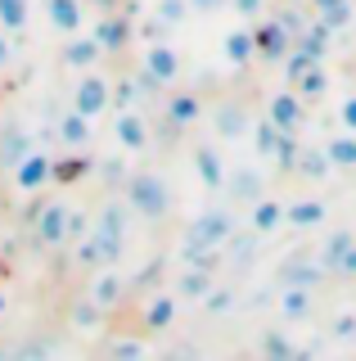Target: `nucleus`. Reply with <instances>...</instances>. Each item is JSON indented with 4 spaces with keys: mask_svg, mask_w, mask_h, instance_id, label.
<instances>
[{
    "mask_svg": "<svg viewBox=\"0 0 356 361\" xmlns=\"http://www.w3.org/2000/svg\"><path fill=\"white\" fill-rule=\"evenodd\" d=\"M352 5H356V0H352Z\"/></svg>",
    "mask_w": 356,
    "mask_h": 361,
    "instance_id": "nucleus-51",
    "label": "nucleus"
},
{
    "mask_svg": "<svg viewBox=\"0 0 356 361\" xmlns=\"http://www.w3.org/2000/svg\"><path fill=\"white\" fill-rule=\"evenodd\" d=\"M95 41L104 45V54L122 50V45L131 41V18H122V14H104V18L95 23Z\"/></svg>",
    "mask_w": 356,
    "mask_h": 361,
    "instance_id": "nucleus-19",
    "label": "nucleus"
},
{
    "mask_svg": "<svg viewBox=\"0 0 356 361\" xmlns=\"http://www.w3.org/2000/svg\"><path fill=\"white\" fill-rule=\"evenodd\" d=\"M333 276H356V244L338 257V262H333Z\"/></svg>",
    "mask_w": 356,
    "mask_h": 361,
    "instance_id": "nucleus-43",
    "label": "nucleus"
},
{
    "mask_svg": "<svg viewBox=\"0 0 356 361\" xmlns=\"http://www.w3.org/2000/svg\"><path fill=\"white\" fill-rule=\"evenodd\" d=\"M153 90H158V82H149V73H131L113 86V109H144Z\"/></svg>",
    "mask_w": 356,
    "mask_h": 361,
    "instance_id": "nucleus-13",
    "label": "nucleus"
},
{
    "mask_svg": "<svg viewBox=\"0 0 356 361\" xmlns=\"http://www.w3.org/2000/svg\"><path fill=\"white\" fill-rule=\"evenodd\" d=\"M91 298H95L104 312H108V307H117V302L127 298V280H122L113 267H104V271L95 276V285H91Z\"/></svg>",
    "mask_w": 356,
    "mask_h": 361,
    "instance_id": "nucleus-21",
    "label": "nucleus"
},
{
    "mask_svg": "<svg viewBox=\"0 0 356 361\" xmlns=\"http://www.w3.org/2000/svg\"><path fill=\"white\" fill-rule=\"evenodd\" d=\"M230 9H235L239 18H258L262 9H266V0H230Z\"/></svg>",
    "mask_w": 356,
    "mask_h": 361,
    "instance_id": "nucleus-42",
    "label": "nucleus"
},
{
    "mask_svg": "<svg viewBox=\"0 0 356 361\" xmlns=\"http://www.w3.org/2000/svg\"><path fill=\"white\" fill-rule=\"evenodd\" d=\"M54 180V158L50 154H41V149H32L23 163L14 167V185L23 190V195H37L41 185H50Z\"/></svg>",
    "mask_w": 356,
    "mask_h": 361,
    "instance_id": "nucleus-5",
    "label": "nucleus"
},
{
    "mask_svg": "<svg viewBox=\"0 0 356 361\" xmlns=\"http://www.w3.org/2000/svg\"><path fill=\"white\" fill-rule=\"evenodd\" d=\"M127 203L136 217L163 221L172 212V190H167V180L158 172H136V176H127Z\"/></svg>",
    "mask_w": 356,
    "mask_h": 361,
    "instance_id": "nucleus-1",
    "label": "nucleus"
},
{
    "mask_svg": "<svg viewBox=\"0 0 356 361\" xmlns=\"http://www.w3.org/2000/svg\"><path fill=\"white\" fill-rule=\"evenodd\" d=\"M303 109H307V99L298 95V90H280V95L271 99V109H266V118H271L275 127H284V131H298V122H303Z\"/></svg>",
    "mask_w": 356,
    "mask_h": 361,
    "instance_id": "nucleus-14",
    "label": "nucleus"
},
{
    "mask_svg": "<svg viewBox=\"0 0 356 361\" xmlns=\"http://www.w3.org/2000/svg\"><path fill=\"white\" fill-rule=\"evenodd\" d=\"M316 14L325 18V23H329L333 32H343V27H348V23H352L356 5H352V0H329V5H320V9H316Z\"/></svg>",
    "mask_w": 356,
    "mask_h": 361,
    "instance_id": "nucleus-34",
    "label": "nucleus"
},
{
    "mask_svg": "<svg viewBox=\"0 0 356 361\" xmlns=\"http://www.w3.org/2000/svg\"><path fill=\"white\" fill-rule=\"evenodd\" d=\"M280 312L288 316V321H307V316H311V289H303V285H284V293H280Z\"/></svg>",
    "mask_w": 356,
    "mask_h": 361,
    "instance_id": "nucleus-29",
    "label": "nucleus"
},
{
    "mask_svg": "<svg viewBox=\"0 0 356 361\" xmlns=\"http://www.w3.org/2000/svg\"><path fill=\"white\" fill-rule=\"evenodd\" d=\"M203 307H208V312H226V307H230V293H226V289H221V293H208Z\"/></svg>",
    "mask_w": 356,
    "mask_h": 361,
    "instance_id": "nucleus-44",
    "label": "nucleus"
},
{
    "mask_svg": "<svg viewBox=\"0 0 356 361\" xmlns=\"http://www.w3.org/2000/svg\"><path fill=\"white\" fill-rule=\"evenodd\" d=\"M172 321H176V293H153L144 302V325L149 330H167Z\"/></svg>",
    "mask_w": 356,
    "mask_h": 361,
    "instance_id": "nucleus-27",
    "label": "nucleus"
},
{
    "mask_svg": "<svg viewBox=\"0 0 356 361\" xmlns=\"http://www.w3.org/2000/svg\"><path fill=\"white\" fill-rule=\"evenodd\" d=\"M230 195V203H258L266 195V176L258 172V167H239V172L226 176V185H221Z\"/></svg>",
    "mask_w": 356,
    "mask_h": 361,
    "instance_id": "nucleus-10",
    "label": "nucleus"
},
{
    "mask_svg": "<svg viewBox=\"0 0 356 361\" xmlns=\"http://www.w3.org/2000/svg\"><path fill=\"white\" fill-rule=\"evenodd\" d=\"M9 59H14V45H9L5 27H0V68H9Z\"/></svg>",
    "mask_w": 356,
    "mask_h": 361,
    "instance_id": "nucleus-47",
    "label": "nucleus"
},
{
    "mask_svg": "<svg viewBox=\"0 0 356 361\" xmlns=\"http://www.w3.org/2000/svg\"><path fill=\"white\" fill-rule=\"evenodd\" d=\"M0 325H5V316H0Z\"/></svg>",
    "mask_w": 356,
    "mask_h": 361,
    "instance_id": "nucleus-49",
    "label": "nucleus"
},
{
    "mask_svg": "<svg viewBox=\"0 0 356 361\" xmlns=\"http://www.w3.org/2000/svg\"><path fill=\"white\" fill-rule=\"evenodd\" d=\"M262 353L266 357H298V348L288 343V338H280V334H266L262 338Z\"/></svg>",
    "mask_w": 356,
    "mask_h": 361,
    "instance_id": "nucleus-40",
    "label": "nucleus"
},
{
    "mask_svg": "<svg viewBox=\"0 0 356 361\" xmlns=\"http://www.w3.org/2000/svg\"><path fill=\"white\" fill-rule=\"evenodd\" d=\"M190 240H198V244H212V248H226V240L235 235V212L230 208H203L198 217L190 221Z\"/></svg>",
    "mask_w": 356,
    "mask_h": 361,
    "instance_id": "nucleus-3",
    "label": "nucleus"
},
{
    "mask_svg": "<svg viewBox=\"0 0 356 361\" xmlns=\"http://www.w3.org/2000/svg\"><path fill=\"white\" fill-rule=\"evenodd\" d=\"M127 217H136V212H131V203H127V199H108L104 208H99L95 231H104V235H122V240H127Z\"/></svg>",
    "mask_w": 356,
    "mask_h": 361,
    "instance_id": "nucleus-25",
    "label": "nucleus"
},
{
    "mask_svg": "<svg viewBox=\"0 0 356 361\" xmlns=\"http://www.w3.org/2000/svg\"><path fill=\"white\" fill-rule=\"evenodd\" d=\"M113 135H117V145L122 149H144V145H149V118H144L140 109H117V118H113Z\"/></svg>",
    "mask_w": 356,
    "mask_h": 361,
    "instance_id": "nucleus-6",
    "label": "nucleus"
},
{
    "mask_svg": "<svg viewBox=\"0 0 356 361\" xmlns=\"http://www.w3.org/2000/svg\"><path fill=\"white\" fill-rule=\"evenodd\" d=\"M230 0H190V9H198V14H217V9H226Z\"/></svg>",
    "mask_w": 356,
    "mask_h": 361,
    "instance_id": "nucleus-46",
    "label": "nucleus"
},
{
    "mask_svg": "<svg viewBox=\"0 0 356 361\" xmlns=\"http://www.w3.org/2000/svg\"><path fill=\"white\" fill-rule=\"evenodd\" d=\"M325 262L320 257H307V253H293V257H284L280 262V280L284 285H303V289H316L320 280H325Z\"/></svg>",
    "mask_w": 356,
    "mask_h": 361,
    "instance_id": "nucleus-7",
    "label": "nucleus"
},
{
    "mask_svg": "<svg viewBox=\"0 0 356 361\" xmlns=\"http://www.w3.org/2000/svg\"><path fill=\"white\" fill-rule=\"evenodd\" d=\"M293 90H298V95H303V99H320V95H325V90H329V73H325V63L307 68V73H303V77H298V82H293Z\"/></svg>",
    "mask_w": 356,
    "mask_h": 361,
    "instance_id": "nucleus-33",
    "label": "nucleus"
},
{
    "mask_svg": "<svg viewBox=\"0 0 356 361\" xmlns=\"http://www.w3.org/2000/svg\"><path fill=\"white\" fill-rule=\"evenodd\" d=\"M329 154H325V145L320 149H298V158H293V172L298 176H325L329 172Z\"/></svg>",
    "mask_w": 356,
    "mask_h": 361,
    "instance_id": "nucleus-32",
    "label": "nucleus"
},
{
    "mask_svg": "<svg viewBox=\"0 0 356 361\" xmlns=\"http://www.w3.org/2000/svg\"><path fill=\"white\" fill-rule=\"evenodd\" d=\"M59 59H63V68H77V73H86V68H95L99 59H104V45H99L95 37H82V32H72Z\"/></svg>",
    "mask_w": 356,
    "mask_h": 361,
    "instance_id": "nucleus-11",
    "label": "nucleus"
},
{
    "mask_svg": "<svg viewBox=\"0 0 356 361\" xmlns=\"http://www.w3.org/2000/svg\"><path fill=\"white\" fill-rule=\"evenodd\" d=\"M108 104H113V86H108V77L95 73V68H86V73L77 77V86H72V109H82L86 118H99Z\"/></svg>",
    "mask_w": 356,
    "mask_h": 361,
    "instance_id": "nucleus-2",
    "label": "nucleus"
},
{
    "mask_svg": "<svg viewBox=\"0 0 356 361\" xmlns=\"http://www.w3.org/2000/svg\"><path fill=\"white\" fill-rule=\"evenodd\" d=\"M352 244H356V235H352V231H333L329 240H325V248H320V262H325V267L333 271V262H338V257L348 253Z\"/></svg>",
    "mask_w": 356,
    "mask_h": 361,
    "instance_id": "nucleus-36",
    "label": "nucleus"
},
{
    "mask_svg": "<svg viewBox=\"0 0 356 361\" xmlns=\"http://www.w3.org/2000/svg\"><path fill=\"white\" fill-rule=\"evenodd\" d=\"M46 18L54 23V32L72 37V32H82V23H86V5L82 0H46Z\"/></svg>",
    "mask_w": 356,
    "mask_h": 361,
    "instance_id": "nucleus-15",
    "label": "nucleus"
},
{
    "mask_svg": "<svg viewBox=\"0 0 356 361\" xmlns=\"http://www.w3.org/2000/svg\"><path fill=\"white\" fill-rule=\"evenodd\" d=\"M37 244H46V248H59L63 240H68V208L63 203H46V208L37 212Z\"/></svg>",
    "mask_w": 356,
    "mask_h": 361,
    "instance_id": "nucleus-8",
    "label": "nucleus"
},
{
    "mask_svg": "<svg viewBox=\"0 0 356 361\" xmlns=\"http://www.w3.org/2000/svg\"><path fill=\"white\" fill-rule=\"evenodd\" d=\"M0 172H5V167H0Z\"/></svg>",
    "mask_w": 356,
    "mask_h": 361,
    "instance_id": "nucleus-50",
    "label": "nucleus"
},
{
    "mask_svg": "<svg viewBox=\"0 0 356 361\" xmlns=\"http://www.w3.org/2000/svg\"><path fill=\"white\" fill-rule=\"evenodd\" d=\"M99 316H104V307H99L95 298H86V302H72V321L82 325V330H95V325H99Z\"/></svg>",
    "mask_w": 356,
    "mask_h": 361,
    "instance_id": "nucleus-39",
    "label": "nucleus"
},
{
    "mask_svg": "<svg viewBox=\"0 0 356 361\" xmlns=\"http://www.w3.org/2000/svg\"><path fill=\"white\" fill-rule=\"evenodd\" d=\"M325 217H329V208L320 199H293V203H284V221L288 226H303V231H307V226H320Z\"/></svg>",
    "mask_w": 356,
    "mask_h": 361,
    "instance_id": "nucleus-24",
    "label": "nucleus"
},
{
    "mask_svg": "<svg viewBox=\"0 0 356 361\" xmlns=\"http://www.w3.org/2000/svg\"><path fill=\"white\" fill-rule=\"evenodd\" d=\"M221 54H226L230 68H248L258 59V41H253V27H235L226 32V41H221Z\"/></svg>",
    "mask_w": 356,
    "mask_h": 361,
    "instance_id": "nucleus-16",
    "label": "nucleus"
},
{
    "mask_svg": "<svg viewBox=\"0 0 356 361\" xmlns=\"http://www.w3.org/2000/svg\"><path fill=\"white\" fill-rule=\"evenodd\" d=\"M95 226H91V217L86 212H77V208H68V240H86Z\"/></svg>",
    "mask_w": 356,
    "mask_h": 361,
    "instance_id": "nucleus-41",
    "label": "nucleus"
},
{
    "mask_svg": "<svg viewBox=\"0 0 356 361\" xmlns=\"http://www.w3.org/2000/svg\"><path fill=\"white\" fill-rule=\"evenodd\" d=\"M153 14H158L167 27H181L190 18V0H153Z\"/></svg>",
    "mask_w": 356,
    "mask_h": 361,
    "instance_id": "nucleus-38",
    "label": "nucleus"
},
{
    "mask_svg": "<svg viewBox=\"0 0 356 361\" xmlns=\"http://www.w3.org/2000/svg\"><path fill=\"white\" fill-rule=\"evenodd\" d=\"M86 172H91V163L82 158V149H68L63 158H54V180H59V185H72V180H82Z\"/></svg>",
    "mask_w": 356,
    "mask_h": 361,
    "instance_id": "nucleus-30",
    "label": "nucleus"
},
{
    "mask_svg": "<svg viewBox=\"0 0 356 361\" xmlns=\"http://www.w3.org/2000/svg\"><path fill=\"white\" fill-rule=\"evenodd\" d=\"M0 27L23 32L27 27V0H0Z\"/></svg>",
    "mask_w": 356,
    "mask_h": 361,
    "instance_id": "nucleus-35",
    "label": "nucleus"
},
{
    "mask_svg": "<svg viewBox=\"0 0 356 361\" xmlns=\"http://www.w3.org/2000/svg\"><path fill=\"white\" fill-rule=\"evenodd\" d=\"M288 135H293V131H284V127H275L271 118H262L258 127H253V145H258V154H262V158H275Z\"/></svg>",
    "mask_w": 356,
    "mask_h": 361,
    "instance_id": "nucleus-28",
    "label": "nucleus"
},
{
    "mask_svg": "<svg viewBox=\"0 0 356 361\" xmlns=\"http://www.w3.org/2000/svg\"><path fill=\"white\" fill-rule=\"evenodd\" d=\"M140 73H149V82H158V86H172L176 77H181V54H176L167 41H153L149 50H144V68H140Z\"/></svg>",
    "mask_w": 356,
    "mask_h": 361,
    "instance_id": "nucleus-4",
    "label": "nucleus"
},
{
    "mask_svg": "<svg viewBox=\"0 0 356 361\" xmlns=\"http://www.w3.org/2000/svg\"><path fill=\"white\" fill-rule=\"evenodd\" d=\"M258 240H262V235L248 226V235H230L226 248H230V257H235L239 267H248V262H253V248H258Z\"/></svg>",
    "mask_w": 356,
    "mask_h": 361,
    "instance_id": "nucleus-37",
    "label": "nucleus"
},
{
    "mask_svg": "<svg viewBox=\"0 0 356 361\" xmlns=\"http://www.w3.org/2000/svg\"><path fill=\"white\" fill-rule=\"evenodd\" d=\"M194 172H198V180H203L208 190H221L226 185V163H221V149L217 145H198L194 149Z\"/></svg>",
    "mask_w": 356,
    "mask_h": 361,
    "instance_id": "nucleus-17",
    "label": "nucleus"
},
{
    "mask_svg": "<svg viewBox=\"0 0 356 361\" xmlns=\"http://www.w3.org/2000/svg\"><path fill=\"white\" fill-rule=\"evenodd\" d=\"M325 154H329L333 167H356V131L343 127V135H333V140L325 145Z\"/></svg>",
    "mask_w": 356,
    "mask_h": 361,
    "instance_id": "nucleus-31",
    "label": "nucleus"
},
{
    "mask_svg": "<svg viewBox=\"0 0 356 361\" xmlns=\"http://www.w3.org/2000/svg\"><path fill=\"white\" fill-rule=\"evenodd\" d=\"M212 127L226 135V140H239V135H248L253 118H248V109H243L239 99H221V104L212 109Z\"/></svg>",
    "mask_w": 356,
    "mask_h": 361,
    "instance_id": "nucleus-12",
    "label": "nucleus"
},
{
    "mask_svg": "<svg viewBox=\"0 0 356 361\" xmlns=\"http://www.w3.org/2000/svg\"><path fill=\"white\" fill-rule=\"evenodd\" d=\"M253 41H258V59H288V50H293V37L280 18L253 27Z\"/></svg>",
    "mask_w": 356,
    "mask_h": 361,
    "instance_id": "nucleus-9",
    "label": "nucleus"
},
{
    "mask_svg": "<svg viewBox=\"0 0 356 361\" xmlns=\"http://www.w3.org/2000/svg\"><path fill=\"white\" fill-rule=\"evenodd\" d=\"M338 122H343V127H348V131H356V95H352L348 104L338 109Z\"/></svg>",
    "mask_w": 356,
    "mask_h": 361,
    "instance_id": "nucleus-45",
    "label": "nucleus"
},
{
    "mask_svg": "<svg viewBox=\"0 0 356 361\" xmlns=\"http://www.w3.org/2000/svg\"><path fill=\"white\" fill-rule=\"evenodd\" d=\"M176 298H190V302H203L208 298V289H212V271H203V267H185L181 276H176Z\"/></svg>",
    "mask_w": 356,
    "mask_h": 361,
    "instance_id": "nucleus-22",
    "label": "nucleus"
},
{
    "mask_svg": "<svg viewBox=\"0 0 356 361\" xmlns=\"http://www.w3.org/2000/svg\"><path fill=\"white\" fill-rule=\"evenodd\" d=\"M59 145L63 149H86V145H91V118H86L82 109H68L59 118Z\"/></svg>",
    "mask_w": 356,
    "mask_h": 361,
    "instance_id": "nucleus-18",
    "label": "nucleus"
},
{
    "mask_svg": "<svg viewBox=\"0 0 356 361\" xmlns=\"http://www.w3.org/2000/svg\"><path fill=\"white\" fill-rule=\"evenodd\" d=\"M0 316H5V289H0Z\"/></svg>",
    "mask_w": 356,
    "mask_h": 361,
    "instance_id": "nucleus-48",
    "label": "nucleus"
},
{
    "mask_svg": "<svg viewBox=\"0 0 356 361\" xmlns=\"http://www.w3.org/2000/svg\"><path fill=\"white\" fill-rule=\"evenodd\" d=\"M198 118H203V99L190 95V90L167 99V122H172V127H190V122H198Z\"/></svg>",
    "mask_w": 356,
    "mask_h": 361,
    "instance_id": "nucleus-26",
    "label": "nucleus"
},
{
    "mask_svg": "<svg viewBox=\"0 0 356 361\" xmlns=\"http://www.w3.org/2000/svg\"><path fill=\"white\" fill-rule=\"evenodd\" d=\"M280 221H284V203H280V199H266V195H262L258 203H248V226H253L258 235H271Z\"/></svg>",
    "mask_w": 356,
    "mask_h": 361,
    "instance_id": "nucleus-23",
    "label": "nucleus"
},
{
    "mask_svg": "<svg viewBox=\"0 0 356 361\" xmlns=\"http://www.w3.org/2000/svg\"><path fill=\"white\" fill-rule=\"evenodd\" d=\"M27 154H32V135L23 127H5V131H0V167H9V172H14Z\"/></svg>",
    "mask_w": 356,
    "mask_h": 361,
    "instance_id": "nucleus-20",
    "label": "nucleus"
}]
</instances>
